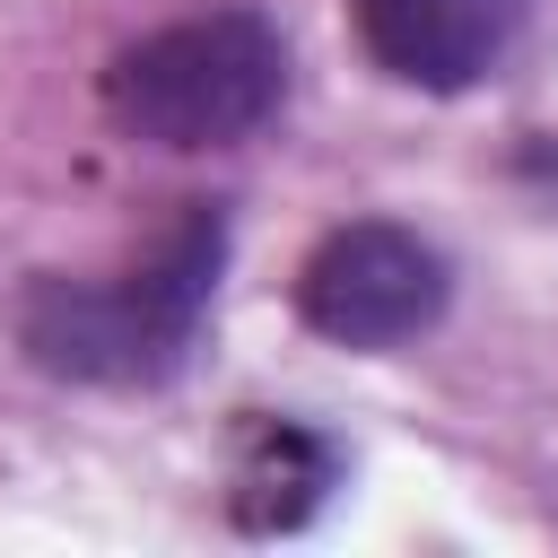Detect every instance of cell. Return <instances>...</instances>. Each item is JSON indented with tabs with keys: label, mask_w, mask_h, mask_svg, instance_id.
Segmentation results:
<instances>
[{
	"label": "cell",
	"mask_w": 558,
	"mask_h": 558,
	"mask_svg": "<svg viewBox=\"0 0 558 558\" xmlns=\"http://www.w3.org/2000/svg\"><path fill=\"white\" fill-rule=\"evenodd\" d=\"M331 488H340V445L323 427H305V418H253L244 427L235 488H227L244 532H296L331 506Z\"/></svg>",
	"instance_id": "cell-5"
},
{
	"label": "cell",
	"mask_w": 558,
	"mask_h": 558,
	"mask_svg": "<svg viewBox=\"0 0 558 558\" xmlns=\"http://www.w3.org/2000/svg\"><path fill=\"white\" fill-rule=\"evenodd\" d=\"M227 244H235L227 201H183L148 235V253H131L122 270H96V279L44 270V279H26V296H17L26 366H44L61 384H105V392L183 375V357H192V340L218 305Z\"/></svg>",
	"instance_id": "cell-1"
},
{
	"label": "cell",
	"mask_w": 558,
	"mask_h": 558,
	"mask_svg": "<svg viewBox=\"0 0 558 558\" xmlns=\"http://www.w3.org/2000/svg\"><path fill=\"white\" fill-rule=\"evenodd\" d=\"M514 183L532 192V209H549V218H558V131L514 140Z\"/></svg>",
	"instance_id": "cell-6"
},
{
	"label": "cell",
	"mask_w": 558,
	"mask_h": 558,
	"mask_svg": "<svg viewBox=\"0 0 558 558\" xmlns=\"http://www.w3.org/2000/svg\"><path fill=\"white\" fill-rule=\"evenodd\" d=\"M445 305H453V253L410 218H340L296 262V323L357 357L427 340Z\"/></svg>",
	"instance_id": "cell-3"
},
{
	"label": "cell",
	"mask_w": 558,
	"mask_h": 558,
	"mask_svg": "<svg viewBox=\"0 0 558 558\" xmlns=\"http://www.w3.org/2000/svg\"><path fill=\"white\" fill-rule=\"evenodd\" d=\"M288 105V35L279 17L227 0L174 26H148L105 61V122L166 157H209L253 140Z\"/></svg>",
	"instance_id": "cell-2"
},
{
	"label": "cell",
	"mask_w": 558,
	"mask_h": 558,
	"mask_svg": "<svg viewBox=\"0 0 558 558\" xmlns=\"http://www.w3.org/2000/svg\"><path fill=\"white\" fill-rule=\"evenodd\" d=\"M541 0H349V26L366 44V61L392 87L418 96H462L488 70H506V52L523 44Z\"/></svg>",
	"instance_id": "cell-4"
}]
</instances>
